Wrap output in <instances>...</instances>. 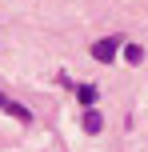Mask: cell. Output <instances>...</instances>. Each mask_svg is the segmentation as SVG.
Masks as SVG:
<instances>
[{"instance_id":"6da1fadb","label":"cell","mask_w":148,"mask_h":152,"mask_svg":"<svg viewBox=\"0 0 148 152\" xmlns=\"http://www.w3.org/2000/svg\"><path fill=\"white\" fill-rule=\"evenodd\" d=\"M116 52H120V36H104V40H96V44H92V56H96V60H104V64H108Z\"/></svg>"},{"instance_id":"7a4b0ae2","label":"cell","mask_w":148,"mask_h":152,"mask_svg":"<svg viewBox=\"0 0 148 152\" xmlns=\"http://www.w3.org/2000/svg\"><path fill=\"white\" fill-rule=\"evenodd\" d=\"M0 108H4L8 116H16V120H20V124H32V112H28V108H24V104H16V100H8L4 92H0Z\"/></svg>"},{"instance_id":"3957f363","label":"cell","mask_w":148,"mask_h":152,"mask_svg":"<svg viewBox=\"0 0 148 152\" xmlns=\"http://www.w3.org/2000/svg\"><path fill=\"white\" fill-rule=\"evenodd\" d=\"M76 96H80V104H84V108H92L100 92H96V84H80V88H76Z\"/></svg>"},{"instance_id":"277c9868","label":"cell","mask_w":148,"mask_h":152,"mask_svg":"<svg viewBox=\"0 0 148 152\" xmlns=\"http://www.w3.org/2000/svg\"><path fill=\"white\" fill-rule=\"evenodd\" d=\"M100 128H104L100 112H96V108H88V112H84V132H92V136H96V132H100Z\"/></svg>"},{"instance_id":"5b68a950","label":"cell","mask_w":148,"mask_h":152,"mask_svg":"<svg viewBox=\"0 0 148 152\" xmlns=\"http://www.w3.org/2000/svg\"><path fill=\"white\" fill-rule=\"evenodd\" d=\"M124 60H128V64H140V60H144V48H140V44H124Z\"/></svg>"}]
</instances>
